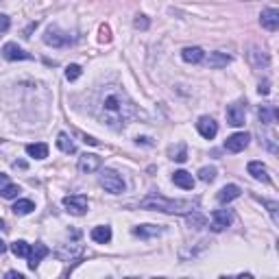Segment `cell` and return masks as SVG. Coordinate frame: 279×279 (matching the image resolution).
<instances>
[{
  "label": "cell",
  "mask_w": 279,
  "mask_h": 279,
  "mask_svg": "<svg viewBox=\"0 0 279 279\" xmlns=\"http://www.w3.org/2000/svg\"><path fill=\"white\" fill-rule=\"evenodd\" d=\"M94 116L107 127L122 129L131 118L137 116L135 102L120 85H102L94 96Z\"/></svg>",
  "instance_id": "6da1fadb"
},
{
  "label": "cell",
  "mask_w": 279,
  "mask_h": 279,
  "mask_svg": "<svg viewBox=\"0 0 279 279\" xmlns=\"http://www.w3.org/2000/svg\"><path fill=\"white\" fill-rule=\"evenodd\" d=\"M142 210H151V212H164V214H188L192 210H199V201H183V199H166L159 194H149L146 199L140 201Z\"/></svg>",
  "instance_id": "7a4b0ae2"
},
{
  "label": "cell",
  "mask_w": 279,
  "mask_h": 279,
  "mask_svg": "<svg viewBox=\"0 0 279 279\" xmlns=\"http://www.w3.org/2000/svg\"><path fill=\"white\" fill-rule=\"evenodd\" d=\"M100 186L107 190L109 194H122L124 192V179L120 172L112 170V168H105V170L100 172Z\"/></svg>",
  "instance_id": "3957f363"
},
{
  "label": "cell",
  "mask_w": 279,
  "mask_h": 279,
  "mask_svg": "<svg viewBox=\"0 0 279 279\" xmlns=\"http://www.w3.org/2000/svg\"><path fill=\"white\" fill-rule=\"evenodd\" d=\"M44 42L48 44V46H53V48H65V46H70L72 44V35L68 33H63L59 26H48L46 28V33H44Z\"/></svg>",
  "instance_id": "277c9868"
},
{
  "label": "cell",
  "mask_w": 279,
  "mask_h": 279,
  "mask_svg": "<svg viewBox=\"0 0 279 279\" xmlns=\"http://www.w3.org/2000/svg\"><path fill=\"white\" fill-rule=\"evenodd\" d=\"M231 223H233V214L229 210H216V212H212V216H210V229L216 233L225 231Z\"/></svg>",
  "instance_id": "5b68a950"
},
{
  "label": "cell",
  "mask_w": 279,
  "mask_h": 279,
  "mask_svg": "<svg viewBox=\"0 0 279 279\" xmlns=\"http://www.w3.org/2000/svg\"><path fill=\"white\" fill-rule=\"evenodd\" d=\"M247 59H249V63H251L253 68H268V65H270L268 53L264 48H260V46H255V44H251V46L247 48Z\"/></svg>",
  "instance_id": "8992f818"
},
{
  "label": "cell",
  "mask_w": 279,
  "mask_h": 279,
  "mask_svg": "<svg viewBox=\"0 0 279 279\" xmlns=\"http://www.w3.org/2000/svg\"><path fill=\"white\" fill-rule=\"evenodd\" d=\"M63 207L75 216H83L87 212V199L83 194H70V196H63Z\"/></svg>",
  "instance_id": "52a82bcc"
},
{
  "label": "cell",
  "mask_w": 279,
  "mask_h": 279,
  "mask_svg": "<svg viewBox=\"0 0 279 279\" xmlns=\"http://www.w3.org/2000/svg\"><path fill=\"white\" fill-rule=\"evenodd\" d=\"M245 114H247V105L242 100L231 102V105L227 107V112H225L227 122H229L231 127H242V124H245Z\"/></svg>",
  "instance_id": "ba28073f"
},
{
  "label": "cell",
  "mask_w": 279,
  "mask_h": 279,
  "mask_svg": "<svg viewBox=\"0 0 279 279\" xmlns=\"http://www.w3.org/2000/svg\"><path fill=\"white\" fill-rule=\"evenodd\" d=\"M100 166H102V159L98 155H94V153H85V155L79 157V172L81 175H92V172H96Z\"/></svg>",
  "instance_id": "9c48e42d"
},
{
  "label": "cell",
  "mask_w": 279,
  "mask_h": 279,
  "mask_svg": "<svg viewBox=\"0 0 279 279\" xmlns=\"http://www.w3.org/2000/svg\"><path fill=\"white\" fill-rule=\"evenodd\" d=\"M249 142H251V135L245 133V131H240V133H233L227 137V142H225V149L229 151V153H240V151H245Z\"/></svg>",
  "instance_id": "30bf717a"
},
{
  "label": "cell",
  "mask_w": 279,
  "mask_h": 279,
  "mask_svg": "<svg viewBox=\"0 0 279 279\" xmlns=\"http://www.w3.org/2000/svg\"><path fill=\"white\" fill-rule=\"evenodd\" d=\"M3 57L7 61H26L31 59V55L26 53V50H22L16 42H7L3 46Z\"/></svg>",
  "instance_id": "8fae6325"
},
{
  "label": "cell",
  "mask_w": 279,
  "mask_h": 279,
  "mask_svg": "<svg viewBox=\"0 0 279 279\" xmlns=\"http://www.w3.org/2000/svg\"><path fill=\"white\" fill-rule=\"evenodd\" d=\"M196 129H199V133L205 140H214L216 133H218V124H216V120L212 118V116H201L199 122H196Z\"/></svg>",
  "instance_id": "7c38bea8"
},
{
  "label": "cell",
  "mask_w": 279,
  "mask_h": 279,
  "mask_svg": "<svg viewBox=\"0 0 279 279\" xmlns=\"http://www.w3.org/2000/svg\"><path fill=\"white\" fill-rule=\"evenodd\" d=\"M260 24L266 28V31L270 33H275L277 28H279V11L273 9V7H268V9H264L260 13Z\"/></svg>",
  "instance_id": "4fadbf2b"
},
{
  "label": "cell",
  "mask_w": 279,
  "mask_h": 279,
  "mask_svg": "<svg viewBox=\"0 0 279 279\" xmlns=\"http://www.w3.org/2000/svg\"><path fill=\"white\" fill-rule=\"evenodd\" d=\"M240 194H242L240 186H236V183H229V186H225V188H220V190H218V194H216V201H218L220 205H227V203L236 201Z\"/></svg>",
  "instance_id": "5bb4252c"
},
{
  "label": "cell",
  "mask_w": 279,
  "mask_h": 279,
  "mask_svg": "<svg viewBox=\"0 0 279 279\" xmlns=\"http://www.w3.org/2000/svg\"><path fill=\"white\" fill-rule=\"evenodd\" d=\"M50 251H48V247L46 245H42V242H38V245H35V247H31V253H28V268H31V270H35V268H38L40 266V262L44 260V258H46V255H48Z\"/></svg>",
  "instance_id": "9a60e30c"
},
{
  "label": "cell",
  "mask_w": 279,
  "mask_h": 279,
  "mask_svg": "<svg viewBox=\"0 0 279 279\" xmlns=\"http://www.w3.org/2000/svg\"><path fill=\"white\" fill-rule=\"evenodd\" d=\"M164 233V227L161 225H137L133 227V236L137 238H144V240H149V238H157Z\"/></svg>",
  "instance_id": "2e32d148"
},
{
  "label": "cell",
  "mask_w": 279,
  "mask_h": 279,
  "mask_svg": "<svg viewBox=\"0 0 279 279\" xmlns=\"http://www.w3.org/2000/svg\"><path fill=\"white\" fill-rule=\"evenodd\" d=\"M247 170H249V175H251L255 181H262V183H268L270 181L268 170H266V166H264L262 161H249Z\"/></svg>",
  "instance_id": "e0dca14e"
},
{
  "label": "cell",
  "mask_w": 279,
  "mask_h": 279,
  "mask_svg": "<svg viewBox=\"0 0 279 279\" xmlns=\"http://www.w3.org/2000/svg\"><path fill=\"white\" fill-rule=\"evenodd\" d=\"M181 59L186 63H201L205 59V50L199 46H188L181 50Z\"/></svg>",
  "instance_id": "ac0fdd59"
},
{
  "label": "cell",
  "mask_w": 279,
  "mask_h": 279,
  "mask_svg": "<svg viewBox=\"0 0 279 279\" xmlns=\"http://www.w3.org/2000/svg\"><path fill=\"white\" fill-rule=\"evenodd\" d=\"M90 238H92L94 242H98V245H107V242L112 240V227H107V225L94 227L92 233H90Z\"/></svg>",
  "instance_id": "d6986e66"
},
{
  "label": "cell",
  "mask_w": 279,
  "mask_h": 279,
  "mask_svg": "<svg viewBox=\"0 0 279 279\" xmlns=\"http://www.w3.org/2000/svg\"><path fill=\"white\" fill-rule=\"evenodd\" d=\"M172 181H175V186H179L183 190H192L194 188V177L188 170H177L172 175Z\"/></svg>",
  "instance_id": "ffe728a7"
},
{
  "label": "cell",
  "mask_w": 279,
  "mask_h": 279,
  "mask_svg": "<svg viewBox=\"0 0 279 279\" xmlns=\"http://www.w3.org/2000/svg\"><path fill=\"white\" fill-rule=\"evenodd\" d=\"M258 116H260V122L268 127V124H273L277 120V107L275 105H262L258 109Z\"/></svg>",
  "instance_id": "44dd1931"
},
{
  "label": "cell",
  "mask_w": 279,
  "mask_h": 279,
  "mask_svg": "<svg viewBox=\"0 0 279 279\" xmlns=\"http://www.w3.org/2000/svg\"><path fill=\"white\" fill-rule=\"evenodd\" d=\"M26 155L35 157V159H46L48 157V146L44 142H35V144H26Z\"/></svg>",
  "instance_id": "7402d4cb"
},
{
  "label": "cell",
  "mask_w": 279,
  "mask_h": 279,
  "mask_svg": "<svg viewBox=\"0 0 279 279\" xmlns=\"http://www.w3.org/2000/svg\"><path fill=\"white\" fill-rule=\"evenodd\" d=\"M229 61H231V57L225 55V53H218V50H216V53H210V57H207V65H210V68H216V70L225 68Z\"/></svg>",
  "instance_id": "603a6c76"
},
{
  "label": "cell",
  "mask_w": 279,
  "mask_h": 279,
  "mask_svg": "<svg viewBox=\"0 0 279 279\" xmlns=\"http://www.w3.org/2000/svg\"><path fill=\"white\" fill-rule=\"evenodd\" d=\"M11 210H13V214L16 216H26L35 210V203L31 199H20V201H16V205H13Z\"/></svg>",
  "instance_id": "cb8c5ba5"
},
{
  "label": "cell",
  "mask_w": 279,
  "mask_h": 279,
  "mask_svg": "<svg viewBox=\"0 0 279 279\" xmlns=\"http://www.w3.org/2000/svg\"><path fill=\"white\" fill-rule=\"evenodd\" d=\"M57 146H59V151H63V153H77V144L72 142L68 133L57 135Z\"/></svg>",
  "instance_id": "d4e9b609"
},
{
  "label": "cell",
  "mask_w": 279,
  "mask_h": 279,
  "mask_svg": "<svg viewBox=\"0 0 279 279\" xmlns=\"http://www.w3.org/2000/svg\"><path fill=\"white\" fill-rule=\"evenodd\" d=\"M186 218H188V225H190V227H194V229H201V227H205V223H207V220H205V216L201 214L199 210L188 212Z\"/></svg>",
  "instance_id": "484cf974"
},
{
  "label": "cell",
  "mask_w": 279,
  "mask_h": 279,
  "mask_svg": "<svg viewBox=\"0 0 279 279\" xmlns=\"http://www.w3.org/2000/svg\"><path fill=\"white\" fill-rule=\"evenodd\" d=\"M11 251H13L16 258H28V253H31V245L24 242V240H16L11 245Z\"/></svg>",
  "instance_id": "4316f807"
},
{
  "label": "cell",
  "mask_w": 279,
  "mask_h": 279,
  "mask_svg": "<svg viewBox=\"0 0 279 279\" xmlns=\"http://www.w3.org/2000/svg\"><path fill=\"white\" fill-rule=\"evenodd\" d=\"M170 159H175V161H186L188 159V149H186V144H177V146H170Z\"/></svg>",
  "instance_id": "83f0119b"
},
{
  "label": "cell",
  "mask_w": 279,
  "mask_h": 279,
  "mask_svg": "<svg viewBox=\"0 0 279 279\" xmlns=\"http://www.w3.org/2000/svg\"><path fill=\"white\" fill-rule=\"evenodd\" d=\"M262 205L268 210V214H270V218H273V223L275 225H279V203L277 201H268V199H262Z\"/></svg>",
  "instance_id": "f1b7e54d"
},
{
  "label": "cell",
  "mask_w": 279,
  "mask_h": 279,
  "mask_svg": "<svg viewBox=\"0 0 279 279\" xmlns=\"http://www.w3.org/2000/svg\"><path fill=\"white\" fill-rule=\"evenodd\" d=\"M216 168L214 166H205V168H201V170H199V179L201 181H205V183H212V181H214L216 179Z\"/></svg>",
  "instance_id": "f546056e"
},
{
  "label": "cell",
  "mask_w": 279,
  "mask_h": 279,
  "mask_svg": "<svg viewBox=\"0 0 279 279\" xmlns=\"http://www.w3.org/2000/svg\"><path fill=\"white\" fill-rule=\"evenodd\" d=\"M0 194H3V199H16L20 194V186H16V183H7V186H3V190H0Z\"/></svg>",
  "instance_id": "4dcf8cb0"
},
{
  "label": "cell",
  "mask_w": 279,
  "mask_h": 279,
  "mask_svg": "<svg viewBox=\"0 0 279 279\" xmlns=\"http://www.w3.org/2000/svg\"><path fill=\"white\" fill-rule=\"evenodd\" d=\"M79 77H81V65L70 63L68 68H65V79H68V81H77Z\"/></svg>",
  "instance_id": "1f68e13d"
},
{
  "label": "cell",
  "mask_w": 279,
  "mask_h": 279,
  "mask_svg": "<svg viewBox=\"0 0 279 279\" xmlns=\"http://www.w3.org/2000/svg\"><path fill=\"white\" fill-rule=\"evenodd\" d=\"M98 40L102 42V44H109L112 42V28H109L107 24H100V28H98Z\"/></svg>",
  "instance_id": "d6a6232c"
},
{
  "label": "cell",
  "mask_w": 279,
  "mask_h": 279,
  "mask_svg": "<svg viewBox=\"0 0 279 279\" xmlns=\"http://www.w3.org/2000/svg\"><path fill=\"white\" fill-rule=\"evenodd\" d=\"M133 26L140 28V31H146V28L151 26V22H149V18H146V16H137V18L133 20Z\"/></svg>",
  "instance_id": "836d02e7"
},
{
  "label": "cell",
  "mask_w": 279,
  "mask_h": 279,
  "mask_svg": "<svg viewBox=\"0 0 279 279\" xmlns=\"http://www.w3.org/2000/svg\"><path fill=\"white\" fill-rule=\"evenodd\" d=\"M264 144L268 146V151H270V153H277V144H275V133H273V131H270V133H268L266 137H264Z\"/></svg>",
  "instance_id": "e575fe53"
},
{
  "label": "cell",
  "mask_w": 279,
  "mask_h": 279,
  "mask_svg": "<svg viewBox=\"0 0 279 279\" xmlns=\"http://www.w3.org/2000/svg\"><path fill=\"white\" fill-rule=\"evenodd\" d=\"M258 92L262 94V96H266V94L270 92V83H268L266 79H264V81H260V85H258Z\"/></svg>",
  "instance_id": "d590c367"
},
{
  "label": "cell",
  "mask_w": 279,
  "mask_h": 279,
  "mask_svg": "<svg viewBox=\"0 0 279 279\" xmlns=\"http://www.w3.org/2000/svg\"><path fill=\"white\" fill-rule=\"evenodd\" d=\"M81 140H83L85 144H90V146H98V140L96 137H92V135H85V133H79Z\"/></svg>",
  "instance_id": "8d00e7d4"
},
{
  "label": "cell",
  "mask_w": 279,
  "mask_h": 279,
  "mask_svg": "<svg viewBox=\"0 0 279 279\" xmlns=\"http://www.w3.org/2000/svg\"><path fill=\"white\" fill-rule=\"evenodd\" d=\"M9 16H0V31H7V28H9Z\"/></svg>",
  "instance_id": "74e56055"
},
{
  "label": "cell",
  "mask_w": 279,
  "mask_h": 279,
  "mask_svg": "<svg viewBox=\"0 0 279 279\" xmlns=\"http://www.w3.org/2000/svg\"><path fill=\"white\" fill-rule=\"evenodd\" d=\"M7 183H9V175L0 172V186H7Z\"/></svg>",
  "instance_id": "f35d334b"
},
{
  "label": "cell",
  "mask_w": 279,
  "mask_h": 279,
  "mask_svg": "<svg viewBox=\"0 0 279 279\" xmlns=\"http://www.w3.org/2000/svg\"><path fill=\"white\" fill-rule=\"evenodd\" d=\"M13 168H20V170H24V168H26V161H13Z\"/></svg>",
  "instance_id": "ab89813d"
},
{
  "label": "cell",
  "mask_w": 279,
  "mask_h": 279,
  "mask_svg": "<svg viewBox=\"0 0 279 279\" xmlns=\"http://www.w3.org/2000/svg\"><path fill=\"white\" fill-rule=\"evenodd\" d=\"M7 277H18V279H22V273H18V270H9V273H7Z\"/></svg>",
  "instance_id": "60d3db41"
},
{
  "label": "cell",
  "mask_w": 279,
  "mask_h": 279,
  "mask_svg": "<svg viewBox=\"0 0 279 279\" xmlns=\"http://www.w3.org/2000/svg\"><path fill=\"white\" fill-rule=\"evenodd\" d=\"M5 251H7V245H5V240H3V238H0V255H3Z\"/></svg>",
  "instance_id": "b9f144b4"
},
{
  "label": "cell",
  "mask_w": 279,
  "mask_h": 279,
  "mask_svg": "<svg viewBox=\"0 0 279 279\" xmlns=\"http://www.w3.org/2000/svg\"><path fill=\"white\" fill-rule=\"evenodd\" d=\"M0 227H3V220H0Z\"/></svg>",
  "instance_id": "7bdbcfd3"
}]
</instances>
